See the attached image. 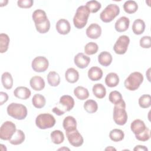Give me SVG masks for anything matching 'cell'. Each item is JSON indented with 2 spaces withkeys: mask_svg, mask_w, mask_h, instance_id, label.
<instances>
[{
  "mask_svg": "<svg viewBox=\"0 0 151 151\" xmlns=\"http://www.w3.org/2000/svg\"><path fill=\"white\" fill-rule=\"evenodd\" d=\"M25 139V134L21 130H16L15 133L13 134L12 137L9 140L11 144L14 145H18L21 144Z\"/></svg>",
  "mask_w": 151,
  "mask_h": 151,
  "instance_id": "21",
  "label": "cell"
},
{
  "mask_svg": "<svg viewBox=\"0 0 151 151\" xmlns=\"http://www.w3.org/2000/svg\"><path fill=\"white\" fill-rule=\"evenodd\" d=\"M76 65L80 68H86L90 63V58L82 52L78 53L74 58Z\"/></svg>",
  "mask_w": 151,
  "mask_h": 151,
  "instance_id": "13",
  "label": "cell"
},
{
  "mask_svg": "<svg viewBox=\"0 0 151 151\" xmlns=\"http://www.w3.org/2000/svg\"><path fill=\"white\" fill-rule=\"evenodd\" d=\"M139 44L143 48H150L151 47V38L150 36H144L140 40Z\"/></svg>",
  "mask_w": 151,
  "mask_h": 151,
  "instance_id": "43",
  "label": "cell"
},
{
  "mask_svg": "<svg viewBox=\"0 0 151 151\" xmlns=\"http://www.w3.org/2000/svg\"><path fill=\"white\" fill-rule=\"evenodd\" d=\"M49 62L47 58L43 56L36 57L32 61L31 66L34 71L38 73L44 72L47 70Z\"/></svg>",
  "mask_w": 151,
  "mask_h": 151,
  "instance_id": "10",
  "label": "cell"
},
{
  "mask_svg": "<svg viewBox=\"0 0 151 151\" xmlns=\"http://www.w3.org/2000/svg\"><path fill=\"white\" fill-rule=\"evenodd\" d=\"M139 104L143 109L149 108L151 105V97L149 94H143L139 99Z\"/></svg>",
  "mask_w": 151,
  "mask_h": 151,
  "instance_id": "37",
  "label": "cell"
},
{
  "mask_svg": "<svg viewBox=\"0 0 151 151\" xmlns=\"http://www.w3.org/2000/svg\"><path fill=\"white\" fill-rule=\"evenodd\" d=\"M8 1H1V6H5L6 5V4L8 3Z\"/></svg>",
  "mask_w": 151,
  "mask_h": 151,
  "instance_id": "47",
  "label": "cell"
},
{
  "mask_svg": "<svg viewBox=\"0 0 151 151\" xmlns=\"http://www.w3.org/2000/svg\"><path fill=\"white\" fill-rule=\"evenodd\" d=\"M129 24L130 20L127 17L124 16L122 17L116 21L114 25L115 29L119 32H124L128 29Z\"/></svg>",
  "mask_w": 151,
  "mask_h": 151,
  "instance_id": "15",
  "label": "cell"
},
{
  "mask_svg": "<svg viewBox=\"0 0 151 151\" xmlns=\"http://www.w3.org/2000/svg\"><path fill=\"white\" fill-rule=\"evenodd\" d=\"M84 109L88 113H94L98 109V104L95 100H87L84 104Z\"/></svg>",
  "mask_w": 151,
  "mask_h": 151,
  "instance_id": "36",
  "label": "cell"
},
{
  "mask_svg": "<svg viewBox=\"0 0 151 151\" xmlns=\"http://www.w3.org/2000/svg\"><path fill=\"white\" fill-rule=\"evenodd\" d=\"M133 150H134V151H137V150H139V151H147L148 149L145 146H143V145H137L133 149Z\"/></svg>",
  "mask_w": 151,
  "mask_h": 151,
  "instance_id": "46",
  "label": "cell"
},
{
  "mask_svg": "<svg viewBox=\"0 0 151 151\" xmlns=\"http://www.w3.org/2000/svg\"><path fill=\"white\" fill-rule=\"evenodd\" d=\"M90 11L86 5L80 6L76 10L73 18V23L76 28L82 29L87 24Z\"/></svg>",
  "mask_w": 151,
  "mask_h": 151,
  "instance_id": "2",
  "label": "cell"
},
{
  "mask_svg": "<svg viewBox=\"0 0 151 151\" xmlns=\"http://www.w3.org/2000/svg\"><path fill=\"white\" fill-rule=\"evenodd\" d=\"M32 103L35 107L41 109L45 105L46 100L44 96L40 94H35L32 99Z\"/></svg>",
  "mask_w": 151,
  "mask_h": 151,
  "instance_id": "30",
  "label": "cell"
},
{
  "mask_svg": "<svg viewBox=\"0 0 151 151\" xmlns=\"http://www.w3.org/2000/svg\"><path fill=\"white\" fill-rule=\"evenodd\" d=\"M63 126L65 132L72 131L77 129V121L74 117L68 116L64 118Z\"/></svg>",
  "mask_w": 151,
  "mask_h": 151,
  "instance_id": "18",
  "label": "cell"
},
{
  "mask_svg": "<svg viewBox=\"0 0 151 151\" xmlns=\"http://www.w3.org/2000/svg\"><path fill=\"white\" fill-rule=\"evenodd\" d=\"M127 114L126 111V103L122 100L120 103L114 105L113 117L116 124L123 126L127 120Z\"/></svg>",
  "mask_w": 151,
  "mask_h": 151,
  "instance_id": "3",
  "label": "cell"
},
{
  "mask_svg": "<svg viewBox=\"0 0 151 151\" xmlns=\"http://www.w3.org/2000/svg\"><path fill=\"white\" fill-rule=\"evenodd\" d=\"M31 87L35 91H41L45 87V81L40 76H34L29 81Z\"/></svg>",
  "mask_w": 151,
  "mask_h": 151,
  "instance_id": "16",
  "label": "cell"
},
{
  "mask_svg": "<svg viewBox=\"0 0 151 151\" xmlns=\"http://www.w3.org/2000/svg\"><path fill=\"white\" fill-rule=\"evenodd\" d=\"M120 12V8L116 4H109L100 13L101 20L106 23L112 21Z\"/></svg>",
  "mask_w": 151,
  "mask_h": 151,
  "instance_id": "6",
  "label": "cell"
},
{
  "mask_svg": "<svg viewBox=\"0 0 151 151\" xmlns=\"http://www.w3.org/2000/svg\"><path fill=\"white\" fill-rule=\"evenodd\" d=\"M6 111L9 116L17 120L24 119L28 113L27 109L24 105L16 103L9 104L7 107Z\"/></svg>",
  "mask_w": 151,
  "mask_h": 151,
  "instance_id": "4",
  "label": "cell"
},
{
  "mask_svg": "<svg viewBox=\"0 0 151 151\" xmlns=\"http://www.w3.org/2000/svg\"><path fill=\"white\" fill-rule=\"evenodd\" d=\"M105 150H116V149L113 147H111V146H110V147H108L106 148Z\"/></svg>",
  "mask_w": 151,
  "mask_h": 151,
  "instance_id": "48",
  "label": "cell"
},
{
  "mask_svg": "<svg viewBox=\"0 0 151 151\" xmlns=\"http://www.w3.org/2000/svg\"><path fill=\"white\" fill-rule=\"evenodd\" d=\"M129 43L130 39L128 36L125 35H121L118 38L115 42L113 46V50L117 54H124L127 50Z\"/></svg>",
  "mask_w": 151,
  "mask_h": 151,
  "instance_id": "9",
  "label": "cell"
},
{
  "mask_svg": "<svg viewBox=\"0 0 151 151\" xmlns=\"http://www.w3.org/2000/svg\"><path fill=\"white\" fill-rule=\"evenodd\" d=\"M48 84L52 87H57L60 83V77L55 71H50L47 76Z\"/></svg>",
  "mask_w": 151,
  "mask_h": 151,
  "instance_id": "31",
  "label": "cell"
},
{
  "mask_svg": "<svg viewBox=\"0 0 151 151\" xmlns=\"http://www.w3.org/2000/svg\"><path fill=\"white\" fill-rule=\"evenodd\" d=\"M74 94L78 99L81 100L87 99L89 96V92L88 90L82 86H78L76 87L74 90Z\"/></svg>",
  "mask_w": 151,
  "mask_h": 151,
  "instance_id": "28",
  "label": "cell"
},
{
  "mask_svg": "<svg viewBox=\"0 0 151 151\" xmlns=\"http://www.w3.org/2000/svg\"><path fill=\"white\" fill-rule=\"evenodd\" d=\"M74 99L69 95L62 96L56 107L52 109V111L58 116L64 114L66 111H70L74 106Z\"/></svg>",
  "mask_w": 151,
  "mask_h": 151,
  "instance_id": "1",
  "label": "cell"
},
{
  "mask_svg": "<svg viewBox=\"0 0 151 151\" xmlns=\"http://www.w3.org/2000/svg\"><path fill=\"white\" fill-rule=\"evenodd\" d=\"M55 124L54 117L49 113H42L37 116L35 124L40 129H47L53 127Z\"/></svg>",
  "mask_w": 151,
  "mask_h": 151,
  "instance_id": "7",
  "label": "cell"
},
{
  "mask_svg": "<svg viewBox=\"0 0 151 151\" xmlns=\"http://www.w3.org/2000/svg\"><path fill=\"white\" fill-rule=\"evenodd\" d=\"M98 49V45L96 42H90L85 45L84 52L87 55H93L97 52Z\"/></svg>",
  "mask_w": 151,
  "mask_h": 151,
  "instance_id": "38",
  "label": "cell"
},
{
  "mask_svg": "<svg viewBox=\"0 0 151 151\" xmlns=\"http://www.w3.org/2000/svg\"><path fill=\"white\" fill-rule=\"evenodd\" d=\"M15 124L11 121L5 122L0 128V138L2 140H9L16 131Z\"/></svg>",
  "mask_w": 151,
  "mask_h": 151,
  "instance_id": "8",
  "label": "cell"
},
{
  "mask_svg": "<svg viewBox=\"0 0 151 151\" xmlns=\"http://www.w3.org/2000/svg\"><path fill=\"white\" fill-rule=\"evenodd\" d=\"M103 71L98 67H92L88 71V77L91 81H98L102 78Z\"/></svg>",
  "mask_w": 151,
  "mask_h": 151,
  "instance_id": "20",
  "label": "cell"
},
{
  "mask_svg": "<svg viewBox=\"0 0 151 151\" xmlns=\"http://www.w3.org/2000/svg\"><path fill=\"white\" fill-rule=\"evenodd\" d=\"M124 11L127 14H133L138 9V5L134 1H127L123 5Z\"/></svg>",
  "mask_w": 151,
  "mask_h": 151,
  "instance_id": "34",
  "label": "cell"
},
{
  "mask_svg": "<svg viewBox=\"0 0 151 151\" xmlns=\"http://www.w3.org/2000/svg\"><path fill=\"white\" fill-rule=\"evenodd\" d=\"M66 136L69 143L74 147H79L83 143V137L80 132L75 129L72 131L66 132Z\"/></svg>",
  "mask_w": 151,
  "mask_h": 151,
  "instance_id": "11",
  "label": "cell"
},
{
  "mask_svg": "<svg viewBox=\"0 0 151 151\" xmlns=\"http://www.w3.org/2000/svg\"><path fill=\"white\" fill-rule=\"evenodd\" d=\"M1 81L3 87L7 89H11L13 86V78L11 74L8 72H5L1 76Z\"/></svg>",
  "mask_w": 151,
  "mask_h": 151,
  "instance_id": "29",
  "label": "cell"
},
{
  "mask_svg": "<svg viewBox=\"0 0 151 151\" xmlns=\"http://www.w3.org/2000/svg\"><path fill=\"white\" fill-rule=\"evenodd\" d=\"M8 100V94L3 91L0 92V105H2Z\"/></svg>",
  "mask_w": 151,
  "mask_h": 151,
  "instance_id": "45",
  "label": "cell"
},
{
  "mask_svg": "<svg viewBox=\"0 0 151 151\" xmlns=\"http://www.w3.org/2000/svg\"><path fill=\"white\" fill-rule=\"evenodd\" d=\"M51 141L56 145L61 144L64 140V135L63 133L59 130L52 131L50 134Z\"/></svg>",
  "mask_w": 151,
  "mask_h": 151,
  "instance_id": "32",
  "label": "cell"
},
{
  "mask_svg": "<svg viewBox=\"0 0 151 151\" xmlns=\"http://www.w3.org/2000/svg\"><path fill=\"white\" fill-rule=\"evenodd\" d=\"M65 78L68 82L74 83L77 82L79 78V73L75 68H69L65 73Z\"/></svg>",
  "mask_w": 151,
  "mask_h": 151,
  "instance_id": "23",
  "label": "cell"
},
{
  "mask_svg": "<svg viewBox=\"0 0 151 151\" xmlns=\"http://www.w3.org/2000/svg\"><path fill=\"white\" fill-rule=\"evenodd\" d=\"M143 81V76L140 72L132 73L125 80L124 86L130 91L137 90Z\"/></svg>",
  "mask_w": 151,
  "mask_h": 151,
  "instance_id": "5",
  "label": "cell"
},
{
  "mask_svg": "<svg viewBox=\"0 0 151 151\" xmlns=\"http://www.w3.org/2000/svg\"><path fill=\"white\" fill-rule=\"evenodd\" d=\"M146 126L144 122L140 119H136L130 124V129L134 134H137L143 132Z\"/></svg>",
  "mask_w": 151,
  "mask_h": 151,
  "instance_id": "19",
  "label": "cell"
},
{
  "mask_svg": "<svg viewBox=\"0 0 151 151\" xmlns=\"http://www.w3.org/2000/svg\"><path fill=\"white\" fill-rule=\"evenodd\" d=\"M145 29V23L142 19H137L134 21L132 25V31L136 35L142 34Z\"/></svg>",
  "mask_w": 151,
  "mask_h": 151,
  "instance_id": "25",
  "label": "cell"
},
{
  "mask_svg": "<svg viewBox=\"0 0 151 151\" xmlns=\"http://www.w3.org/2000/svg\"><path fill=\"white\" fill-rule=\"evenodd\" d=\"M113 60L111 54L107 51L101 52L98 56V61L103 66L107 67L111 63Z\"/></svg>",
  "mask_w": 151,
  "mask_h": 151,
  "instance_id": "24",
  "label": "cell"
},
{
  "mask_svg": "<svg viewBox=\"0 0 151 151\" xmlns=\"http://www.w3.org/2000/svg\"><path fill=\"white\" fill-rule=\"evenodd\" d=\"M119 83V77L115 73H109L105 78V83L109 87H114Z\"/></svg>",
  "mask_w": 151,
  "mask_h": 151,
  "instance_id": "26",
  "label": "cell"
},
{
  "mask_svg": "<svg viewBox=\"0 0 151 151\" xmlns=\"http://www.w3.org/2000/svg\"><path fill=\"white\" fill-rule=\"evenodd\" d=\"M109 99L111 103H112L113 104H114L115 105V104L120 103L123 100V98H122V96L120 92H119L118 91L114 90V91H112L110 93L109 96Z\"/></svg>",
  "mask_w": 151,
  "mask_h": 151,
  "instance_id": "39",
  "label": "cell"
},
{
  "mask_svg": "<svg viewBox=\"0 0 151 151\" xmlns=\"http://www.w3.org/2000/svg\"><path fill=\"white\" fill-rule=\"evenodd\" d=\"M94 95L98 99H103L106 94V89L101 83L94 84L92 88Z\"/></svg>",
  "mask_w": 151,
  "mask_h": 151,
  "instance_id": "27",
  "label": "cell"
},
{
  "mask_svg": "<svg viewBox=\"0 0 151 151\" xmlns=\"http://www.w3.org/2000/svg\"><path fill=\"white\" fill-rule=\"evenodd\" d=\"M87 36L91 39H97L101 34V28L97 24H90L86 29Z\"/></svg>",
  "mask_w": 151,
  "mask_h": 151,
  "instance_id": "12",
  "label": "cell"
},
{
  "mask_svg": "<svg viewBox=\"0 0 151 151\" xmlns=\"http://www.w3.org/2000/svg\"><path fill=\"white\" fill-rule=\"evenodd\" d=\"M34 4L32 0H19L17 2L18 6L21 8H31Z\"/></svg>",
  "mask_w": 151,
  "mask_h": 151,
  "instance_id": "44",
  "label": "cell"
},
{
  "mask_svg": "<svg viewBox=\"0 0 151 151\" xmlns=\"http://www.w3.org/2000/svg\"><path fill=\"white\" fill-rule=\"evenodd\" d=\"M109 137L110 139L113 142H120L124 139V132L118 129H114L111 130L109 133Z\"/></svg>",
  "mask_w": 151,
  "mask_h": 151,
  "instance_id": "35",
  "label": "cell"
},
{
  "mask_svg": "<svg viewBox=\"0 0 151 151\" xmlns=\"http://www.w3.org/2000/svg\"><path fill=\"white\" fill-rule=\"evenodd\" d=\"M14 94L16 97L18 99L22 100H26L30 97L31 92L26 87L19 86L14 90Z\"/></svg>",
  "mask_w": 151,
  "mask_h": 151,
  "instance_id": "17",
  "label": "cell"
},
{
  "mask_svg": "<svg viewBox=\"0 0 151 151\" xmlns=\"http://www.w3.org/2000/svg\"><path fill=\"white\" fill-rule=\"evenodd\" d=\"M86 6L92 13L97 12L101 7V4L99 2L95 0H91L87 2Z\"/></svg>",
  "mask_w": 151,
  "mask_h": 151,
  "instance_id": "41",
  "label": "cell"
},
{
  "mask_svg": "<svg viewBox=\"0 0 151 151\" xmlns=\"http://www.w3.org/2000/svg\"><path fill=\"white\" fill-rule=\"evenodd\" d=\"M9 36L4 33L0 34V52L1 53L5 52L8 49L9 44Z\"/></svg>",
  "mask_w": 151,
  "mask_h": 151,
  "instance_id": "33",
  "label": "cell"
},
{
  "mask_svg": "<svg viewBox=\"0 0 151 151\" xmlns=\"http://www.w3.org/2000/svg\"><path fill=\"white\" fill-rule=\"evenodd\" d=\"M135 137L139 141L145 142V141L148 140L150 138L149 129L146 127V128L145 129V130L143 132H142V133H140L139 134H135Z\"/></svg>",
  "mask_w": 151,
  "mask_h": 151,
  "instance_id": "42",
  "label": "cell"
},
{
  "mask_svg": "<svg viewBox=\"0 0 151 151\" xmlns=\"http://www.w3.org/2000/svg\"><path fill=\"white\" fill-rule=\"evenodd\" d=\"M32 18L35 24H41L48 19L45 12L40 9H38L34 11L32 15Z\"/></svg>",
  "mask_w": 151,
  "mask_h": 151,
  "instance_id": "22",
  "label": "cell"
},
{
  "mask_svg": "<svg viewBox=\"0 0 151 151\" xmlns=\"http://www.w3.org/2000/svg\"><path fill=\"white\" fill-rule=\"evenodd\" d=\"M55 28L57 32L61 35L68 34L71 29L70 24L65 19H59L56 23Z\"/></svg>",
  "mask_w": 151,
  "mask_h": 151,
  "instance_id": "14",
  "label": "cell"
},
{
  "mask_svg": "<svg viewBox=\"0 0 151 151\" xmlns=\"http://www.w3.org/2000/svg\"><path fill=\"white\" fill-rule=\"evenodd\" d=\"M37 31L41 34H45L47 32L50 28V22L49 19H47L45 21L39 24H35Z\"/></svg>",
  "mask_w": 151,
  "mask_h": 151,
  "instance_id": "40",
  "label": "cell"
}]
</instances>
